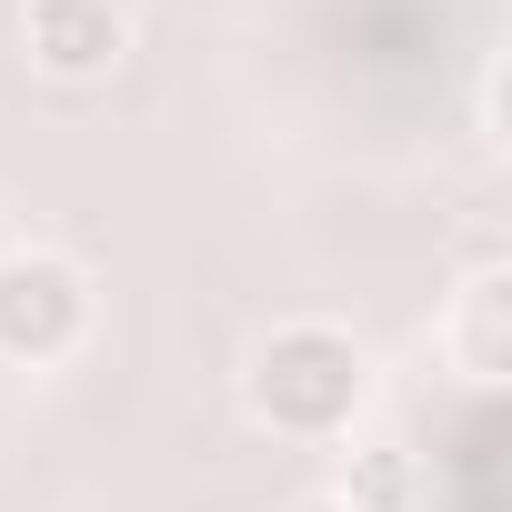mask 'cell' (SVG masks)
<instances>
[{
	"mask_svg": "<svg viewBox=\"0 0 512 512\" xmlns=\"http://www.w3.org/2000/svg\"><path fill=\"white\" fill-rule=\"evenodd\" d=\"M362 392H372V362H362V342L342 322H282V332H262V352L241 372L251 422L292 432V442H342Z\"/></svg>",
	"mask_w": 512,
	"mask_h": 512,
	"instance_id": "1",
	"label": "cell"
},
{
	"mask_svg": "<svg viewBox=\"0 0 512 512\" xmlns=\"http://www.w3.org/2000/svg\"><path fill=\"white\" fill-rule=\"evenodd\" d=\"M81 342H91V272L51 241L0 251V362L41 372V362H71Z\"/></svg>",
	"mask_w": 512,
	"mask_h": 512,
	"instance_id": "2",
	"label": "cell"
},
{
	"mask_svg": "<svg viewBox=\"0 0 512 512\" xmlns=\"http://www.w3.org/2000/svg\"><path fill=\"white\" fill-rule=\"evenodd\" d=\"M21 51L51 81H111L131 51V11H111V0H21Z\"/></svg>",
	"mask_w": 512,
	"mask_h": 512,
	"instance_id": "3",
	"label": "cell"
},
{
	"mask_svg": "<svg viewBox=\"0 0 512 512\" xmlns=\"http://www.w3.org/2000/svg\"><path fill=\"white\" fill-rule=\"evenodd\" d=\"M432 342L452 352L462 382H502V362H512V282H502V262H482V272L442 302Z\"/></svg>",
	"mask_w": 512,
	"mask_h": 512,
	"instance_id": "4",
	"label": "cell"
},
{
	"mask_svg": "<svg viewBox=\"0 0 512 512\" xmlns=\"http://www.w3.org/2000/svg\"><path fill=\"white\" fill-rule=\"evenodd\" d=\"M292 512H362V502H352V492H342V482H332V492H302V502H292Z\"/></svg>",
	"mask_w": 512,
	"mask_h": 512,
	"instance_id": "5",
	"label": "cell"
},
{
	"mask_svg": "<svg viewBox=\"0 0 512 512\" xmlns=\"http://www.w3.org/2000/svg\"><path fill=\"white\" fill-rule=\"evenodd\" d=\"M111 11H141V0H111Z\"/></svg>",
	"mask_w": 512,
	"mask_h": 512,
	"instance_id": "6",
	"label": "cell"
}]
</instances>
